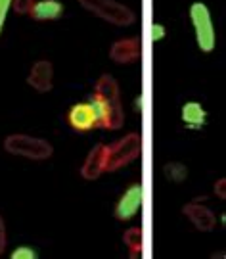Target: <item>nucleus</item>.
Instances as JSON below:
<instances>
[{"label": "nucleus", "mask_w": 226, "mask_h": 259, "mask_svg": "<svg viewBox=\"0 0 226 259\" xmlns=\"http://www.w3.org/2000/svg\"><path fill=\"white\" fill-rule=\"evenodd\" d=\"M215 196H217L218 200H224L226 198V179H218L217 183H215Z\"/></svg>", "instance_id": "obj_21"}, {"label": "nucleus", "mask_w": 226, "mask_h": 259, "mask_svg": "<svg viewBox=\"0 0 226 259\" xmlns=\"http://www.w3.org/2000/svg\"><path fill=\"white\" fill-rule=\"evenodd\" d=\"M134 110H136V111L142 110V96H138V98H136V102H134Z\"/></svg>", "instance_id": "obj_22"}, {"label": "nucleus", "mask_w": 226, "mask_h": 259, "mask_svg": "<svg viewBox=\"0 0 226 259\" xmlns=\"http://www.w3.org/2000/svg\"><path fill=\"white\" fill-rule=\"evenodd\" d=\"M67 123L77 133H88L92 129H100V119H98L94 104L90 100L73 104L67 111Z\"/></svg>", "instance_id": "obj_6"}, {"label": "nucleus", "mask_w": 226, "mask_h": 259, "mask_svg": "<svg viewBox=\"0 0 226 259\" xmlns=\"http://www.w3.org/2000/svg\"><path fill=\"white\" fill-rule=\"evenodd\" d=\"M94 104L100 127L107 131H117L125 123V108H123L119 84L109 73H104L94 84V93L90 96Z\"/></svg>", "instance_id": "obj_1"}, {"label": "nucleus", "mask_w": 226, "mask_h": 259, "mask_svg": "<svg viewBox=\"0 0 226 259\" xmlns=\"http://www.w3.org/2000/svg\"><path fill=\"white\" fill-rule=\"evenodd\" d=\"M123 242H125V246L129 248L132 257H134V255H140L142 248H144V234H142L140 227H131V229H127L125 234H123Z\"/></svg>", "instance_id": "obj_14"}, {"label": "nucleus", "mask_w": 226, "mask_h": 259, "mask_svg": "<svg viewBox=\"0 0 226 259\" xmlns=\"http://www.w3.org/2000/svg\"><path fill=\"white\" fill-rule=\"evenodd\" d=\"M142 152V139L138 133H129L123 139L115 140L107 146L105 156V171H117L121 167L132 163Z\"/></svg>", "instance_id": "obj_5"}, {"label": "nucleus", "mask_w": 226, "mask_h": 259, "mask_svg": "<svg viewBox=\"0 0 226 259\" xmlns=\"http://www.w3.org/2000/svg\"><path fill=\"white\" fill-rule=\"evenodd\" d=\"M79 4L92 16L117 27H129L136 21V14L117 0H79Z\"/></svg>", "instance_id": "obj_4"}, {"label": "nucleus", "mask_w": 226, "mask_h": 259, "mask_svg": "<svg viewBox=\"0 0 226 259\" xmlns=\"http://www.w3.org/2000/svg\"><path fill=\"white\" fill-rule=\"evenodd\" d=\"M105 156H107V144H94V148L86 154L85 161L81 165V177L86 181H96L102 173H105Z\"/></svg>", "instance_id": "obj_11"}, {"label": "nucleus", "mask_w": 226, "mask_h": 259, "mask_svg": "<svg viewBox=\"0 0 226 259\" xmlns=\"http://www.w3.org/2000/svg\"><path fill=\"white\" fill-rule=\"evenodd\" d=\"M10 257L12 259H37L38 253L31 246H18L16 250L10 253Z\"/></svg>", "instance_id": "obj_16"}, {"label": "nucleus", "mask_w": 226, "mask_h": 259, "mask_svg": "<svg viewBox=\"0 0 226 259\" xmlns=\"http://www.w3.org/2000/svg\"><path fill=\"white\" fill-rule=\"evenodd\" d=\"M27 84L37 93H50L54 89V64L50 60H38L31 65Z\"/></svg>", "instance_id": "obj_8"}, {"label": "nucleus", "mask_w": 226, "mask_h": 259, "mask_svg": "<svg viewBox=\"0 0 226 259\" xmlns=\"http://www.w3.org/2000/svg\"><path fill=\"white\" fill-rule=\"evenodd\" d=\"M182 213L188 217V221L201 232H209L217 227V215L207 205L199 202H188L182 205Z\"/></svg>", "instance_id": "obj_10"}, {"label": "nucleus", "mask_w": 226, "mask_h": 259, "mask_svg": "<svg viewBox=\"0 0 226 259\" xmlns=\"http://www.w3.org/2000/svg\"><path fill=\"white\" fill-rule=\"evenodd\" d=\"M64 2L62 0H35L27 10V16L37 21H54L64 16Z\"/></svg>", "instance_id": "obj_12"}, {"label": "nucleus", "mask_w": 226, "mask_h": 259, "mask_svg": "<svg viewBox=\"0 0 226 259\" xmlns=\"http://www.w3.org/2000/svg\"><path fill=\"white\" fill-rule=\"evenodd\" d=\"M33 2H35V0H12V10H16L18 14L25 16Z\"/></svg>", "instance_id": "obj_19"}, {"label": "nucleus", "mask_w": 226, "mask_h": 259, "mask_svg": "<svg viewBox=\"0 0 226 259\" xmlns=\"http://www.w3.org/2000/svg\"><path fill=\"white\" fill-rule=\"evenodd\" d=\"M180 117H182L184 127H188V129H201L205 125V121H207V110L199 102H196V100H190V102L182 106Z\"/></svg>", "instance_id": "obj_13"}, {"label": "nucleus", "mask_w": 226, "mask_h": 259, "mask_svg": "<svg viewBox=\"0 0 226 259\" xmlns=\"http://www.w3.org/2000/svg\"><path fill=\"white\" fill-rule=\"evenodd\" d=\"M10 10H12V0H0V33H2V29L6 25Z\"/></svg>", "instance_id": "obj_18"}, {"label": "nucleus", "mask_w": 226, "mask_h": 259, "mask_svg": "<svg viewBox=\"0 0 226 259\" xmlns=\"http://www.w3.org/2000/svg\"><path fill=\"white\" fill-rule=\"evenodd\" d=\"M4 150L12 156L25 157L31 161H44L54 154V146L44 139H38L25 133H14L4 139Z\"/></svg>", "instance_id": "obj_2"}, {"label": "nucleus", "mask_w": 226, "mask_h": 259, "mask_svg": "<svg viewBox=\"0 0 226 259\" xmlns=\"http://www.w3.org/2000/svg\"><path fill=\"white\" fill-rule=\"evenodd\" d=\"M163 177L171 183H182L188 179V167L180 161H167L163 165Z\"/></svg>", "instance_id": "obj_15"}, {"label": "nucleus", "mask_w": 226, "mask_h": 259, "mask_svg": "<svg viewBox=\"0 0 226 259\" xmlns=\"http://www.w3.org/2000/svg\"><path fill=\"white\" fill-rule=\"evenodd\" d=\"M142 56V42L138 37H125L115 40L109 48V58L115 64H134Z\"/></svg>", "instance_id": "obj_9"}, {"label": "nucleus", "mask_w": 226, "mask_h": 259, "mask_svg": "<svg viewBox=\"0 0 226 259\" xmlns=\"http://www.w3.org/2000/svg\"><path fill=\"white\" fill-rule=\"evenodd\" d=\"M142 200H144V186L140 183H132L117 200L113 215L117 221H131L132 217L138 213L142 207Z\"/></svg>", "instance_id": "obj_7"}, {"label": "nucleus", "mask_w": 226, "mask_h": 259, "mask_svg": "<svg viewBox=\"0 0 226 259\" xmlns=\"http://www.w3.org/2000/svg\"><path fill=\"white\" fill-rule=\"evenodd\" d=\"M190 21L196 35V45L201 52H213L217 47V31L213 25V16L205 2H192L190 6Z\"/></svg>", "instance_id": "obj_3"}, {"label": "nucleus", "mask_w": 226, "mask_h": 259, "mask_svg": "<svg viewBox=\"0 0 226 259\" xmlns=\"http://www.w3.org/2000/svg\"><path fill=\"white\" fill-rule=\"evenodd\" d=\"M6 244H8V234H6V223L0 215V255L6 250Z\"/></svg>", "instance_id": "obj_20"}, {"label": "nucleus", "mask_w": 226, "mask_h": 259, "mask_svg": "<svg viewBox=\"0 0 226 259\" xmlns=\"http://www.w3.org/2000/svg\"><path fill=\"white\" fill-rule=\"evenodd\" d=\"M165 35H167V29H165L163 23H151L150 25V40L151 42H159V40L165 38Z\"/></svg>", "instance_id": "obj_17"}]
</instances>
